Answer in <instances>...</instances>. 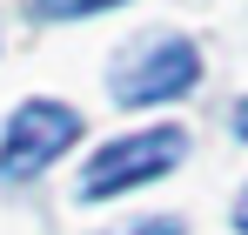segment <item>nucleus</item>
Here are the masks:
<instances>
[{
  "instance_id": "1",
  "label": "nucleus",
  "mask_w": 248,
  "mask_h": 235,
  "mask_svg": "<svg viewBox=\"0 0 248 235\" xmlns=\"http://www.w3.org/2000/svg\"><path fill=\"white\" fill-rule=\"evenodd\" d=\"M195 81H202V54L181 34H161V40H141L114 67V101L121 108H155V101H181Z\"/></svg>"
},
{
  "instance_id": "2",
  "label": "nucleus",
  "mask_w": 248,
  "mask_h": 235,
  "mask_svg": "<svg viewBox=\"0 0 248 235\" xmlns=\"http://www.w3.org/2000/svg\"><path fill=\"white\" fill-rule=\"evenodd\" d=\"M81 134V115L67 101H20L7 134H0V175L7 182H34L41 168H54V155Z\"/></svg>"
},
{
  "instance_id": "3",
  "label": "nucleus",
  "mask_w": 248,
  "mask_h": 235,
  "mask_svg": "<svg viewBox=\"0 0 248 235\" xmlns=\"http://www.w3.org/2000/svg\"><path fill=\"white\" fill-rule=\"evenodd\" d=\"M181 148H188L181 128H148V134H127V141H114V148H101V155L87 161V175H81V201H101V195L134 188V182L168 175V168L181 161Z\"/></svg>"
},
{
  "instance_id": "4",
  "label": "nucleus",
  "mask_w": 248,
  "mask_h": 235,
  "mask_svg": "<svg viewBox=\"0 0 248 235\" xmlns=\"http://www.w3.org/2000/svg\"><path fill=\"white\" fill-rule=\"evenodd\" d=\"M101 7H114V0H41L47 20H81V14H101Z\"/></svg>"
},
{
  "instance_id": "5",
  "label": "nucleus",
  "mask_w": 248,
  "mask_h": 235,
  "mask_svg": "<svg viewBox=\"0 0 248 235\" xmlns=\"http://www.w3.org/2000/svg\"><path fill=\"white\" fill-rule=\"evenodd\" d=\"M127 235H188V222L181 215H155V222H134Z\"/></svg>"
},
{
  "instance_id": "6",
  "label": "nucleus",
  "mask_w": 248,
  "mask_h": 235,
  "mask_svg": "<svg viewBox=\"0 0 248 235\" xmlns=\"http://www.w3.org/2000/svg\"><path fill=\"white\" fill-rule=\"evenodd\" d=\"M235 229L248 235V188H242V201H235Z\"/></svg>"
},
{
  "instance_id": "7",
  "label": "nucleus",
  "mask_w": 248,
  "mask_h": 235,
  "mask_svg": "<svg viewBox=\"0 0 248 235\" xmlns=\"http://www.w3.org/2000/svg\"><path fill=\"white\" fill-rule=\"evenodd\" d=\"M235 134H242V141H248V101H242V108H235Z\"/></svg>"
}]
</instances>
